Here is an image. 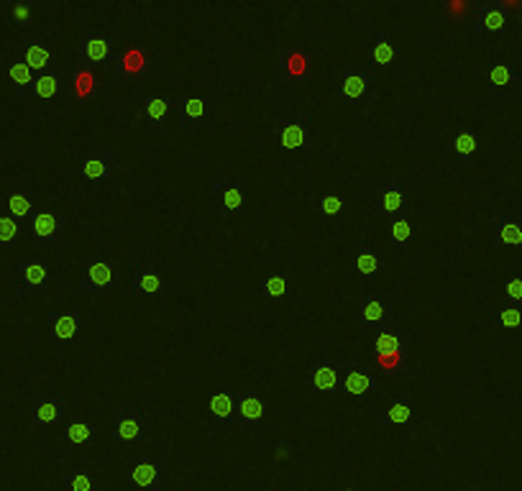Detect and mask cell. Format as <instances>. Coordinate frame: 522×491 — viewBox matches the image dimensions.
I'll use <instances>...</instances> for the list:
<instances>
[{
	"instance_id": "obj_52",
	"label": "cell",
	"mask_w": 522,
	"mask_h": 491,
	"mask_svg": "<svg viewBox=\"0 0 522 491\" xmlns=\"http://www.w3.org/2000/svg\"><path fill=\"white\" fill-rule=\"evenodd\" d=\"M520 456H522V450H520Z\"/></svg>"
},
{
	"instance_id": "obj_8",
	"label": "cell",
	"mask_w": 522,
	"mask_h": 491,
	"mask_svg": "<svg viewBox=\"0 0 522 491\" xmlns=\"http://www.w3.org/2000/svg\"><path fill=\"white\" fill-rule=\"evenodd\" d=\"M79 177L85 182H113L115 179V151L108 146L79 149Z\"/></svg>"
},
{
	"instance_id": "obj_25",
	"label": "cell",
	"mask_w": 522,
	"mask_h": 491,
	"mask_svg": "<svg viewBox=\"0 0 522 491\" xmlns=\"http://www.w3.org/2000/svg\"><path fill=\"white\" fill-rule=\"evenodd\" d=\"M490 228L494 246H522V213H491Z\"/></svg>"
},
{
	"instance_id": "obj_38",
	"label": "cell",
	"mask_w": 522,
	"mask_h": 491,
	"mask_svg": "<svg viewBox=\"0 0 522 491\" xmlns=\"http://www.w3.org/2000/svg\"><path fill=\"white\" fill-rule=\"evenodd\" d=\"M64 441L72 445H93L97 443V428L90 423H69L64 425Z\"/></svg>"
},
{
	"instance_id": "obj_48",
	"label": "cell",
	"mask_w": 522,
	"mask_h": 491,
	"mask_svg": "<svg viewBox=\"0 0 522 491\" xmlns=\"http://www.w3.org/2000/svg\"><path fill=\"white\" fill-rule=\"evenodd\" d=\"M463 491H484V489H463Z\"/></svg>"
},
{
	"instance_id": "obj_51",
	"label": "cell",
	"mask_w": 522,
	"mask_h": 491,
	"mask_svg": "<svg viewBox=\"0 0 522 491\" xmlns=\"http://www.w3.org/2000/svg\"><path fill=\"white\" fill-rule=\"evenodd\" d=\"M520 44H522V39H520Z\"/></svg>"
},
{
	"instance_id": "obj_28",
	"label": "cell",
	"mask_w": 522,
	"mask_h": 491,
	"mask_svg": "<svg viewBox=\"0 0 522 491\" xmlns=\"http://www.w3.org/2000/svg\"><path fill=\"white\" fill-rule=\"evenodd\" d=\"M207 413L213 428L236 425V392H213L207 402Z\"/></svg>"
},
{
	"instance_id": "obj_40",
	"label": "cell",
	"mask_w": 522,
	"mask_h": 491,
	"mask_svg": "<svg viewBox=\"0 0 522 491\" xmlns=\"http://www.w3.org/2000/svg\"><path fill=\"white\" fill-rule=\"evenodd\" d=\"M292 289H295V286H292L287 274H271L267 279H261V285H259L261 297H285Z\"/></svg>"
},
{
	"instance_id": "obj_12",
	"label": "cell",
	"mask_w": 522,
	"mask_h": 491,
	"mask_svg": "<svg viewBox=\"0 0 522 491\" xmlns=\"http://www.w3.org/2000/svg\"><path fill=\"white\" fill-rule=\"evenodd\" d=\"M33 246H64L67 243V218L62 213H33L29 225L23 228Z\"/></svg>"
},
{
	"instance_id": "obj_20",
	"label": "cell",
	"mask_w": 522,
	"mask_h": 491,
	"mask_svg": "<svg viewBox=\"0 0 522 491\" xmlns=\"http://www.w3.org/2000/svg\"><path fill=\"white\" fill-rule=\"evenodd\" d=\"M115 82H146L149 77V54L142 47H128L118 51V59L113 64Z\"/></svg>"
},
{
	"instance_id": "obj_45",
	"label": "cell",
	"mask_w": 522,
	"mask_h": 491,
	"mask_svg": "<svg viewBox=\"0 0 522 491\" xmlns=\"http://www.w3.org/2000/svg\"><path fill=\"white\" fill-rule=\"evenodd\" d=\"M507 292V305H522V279L520 277H515V279H509L505 286Z\"/></svg>"
},
{
	"instance_id": "obj_18",
	"label": "cell",
	"mask_w": 522,
	"mask_h": 491,
	"mask_svg": "<svg viewBox=\"0 0 522 491\" xmlns=\"http://www.w3.org/2000/svg\"><path fill=\"white\" fill-rule=\"evenodd\" d=\"M335 364H338V374H341V395L364 396L374 395L380 389L377 377L366 374L364 366L359 364L356 359H341Z\"/></svg>"
},
{
	"instance_id": "obj_15",
	"label": "cell",
	"mask_w": 522,
	"mask_h": 491,
	"mask_svg": "<svg viewBox=\"0 0 522 491\" xmlns=\"http://www.w3.org/2000/svg\"><path fill=\"white\" fill-rule=\"evenodd\" d=\"M128 292L139 297H157L167 292L164 271L154 261H133L128 269Z\"/></svg>"
},
{
	"instance_id": "obj_16",
	"label": "cell",
	"mask_w": 522,
	"mask_h": 491,
	"mask_svg": "<svg viewBox=\"0 0 522 491\" xmlns=\"http://www.w3.org/2000/svg\"><path fill=\"white\" fill-rule=\"evenodd\" d=\"M164 459H136L128 466V486L131 491H164Z\"/></svg>"
},
{
	"instance_id": "obj_11",
	"label": "cell",
	"mask_w": 522,
	"mask_h": 491,
	"mask_svg": "<svg viewBox=\"0 0 522 491\" xmlns=\"http://www.w3.org/2000/svg\"><path fill=\"white\" fill-rule=\"evenodd\" d=\"M49 271L47 261H18L14 269V282H16V297L26 300V297H47L49 295Z\"/></svg>"
},
{
	"instance_id": "obj_1",
	"label": "cell",
	"mask_w": 522,
	"mask_h": 491,
	"mask_svg": "<svg viewBox=\"0 0 522 491\" xmlns=\"http://www.w3.org/2000/svg\"><path fill=\"white\" fill-rule=\"evenodd\" d=\"M113 445L143 443L151 430V417L142 407H113Z\"/></svg>"
},
{
	"instance_id": "obj_31",
	"label": "cell",
	"mask_w": 522,
	"mask_h": 491,
	"mask_svg": "<svg viewBox=\"0 0 522 491\" xmlns=\"http://www.w3.org/2000/svg\"><path fill=\"white\" fill-rule=\"evenodd\" d=\"M512 82H522V67H520V64H512V62L491 64V69H490V95L494 97V100L505 97L507 90H509V85H512Z\"/></svg>"
},
{
	"instance_id": "obj_27",
	"label": "cell",
	"mask_w": 522,
	"mask_h": 491,
	"mask_svg": "<svg viewBox=\"0 0 522 491\" xmlns=\"http://www.w3.org/2000/svg\"><path fill=\"white\" fill-rule=\"evenodd\" d=\"M410 331L399 323H389L374 335V356L377 353H410Z\"/></svg>"
},
{
	"instance_id": "obj_49",
	"label": "cell",
	"mask_w": 522,
	"mask_h": 491,
	"mask_svg": "<svg viewBox=\"0 0 522 491\" xmlns=\"http://www.w3.org/2000/svg\"><path fill=\"white\" fill-rule=\"evenodd\" d=\"M520 23H522V14H520Z\"/></svg>"
},
{
	"instance_id": "obj_26",
	"label": "cell",
	"mask_w": 522,
	"mask_h": 491,
	"mask_svg": "<svg viewBox=\"0 0 522 491\" xmlns=\"http://www.w3.org/2000/svg\"><path fill=\"white\" fill-rule=\"evenodd\" d=\"M412 420V395L410 392H395L389 396V405L374 413V423L384 428H408Z\"/></svg>"
},
{
	"instance_id": "obj_19",
	"label": "cell",
	"mask_w": 522,
	"mask_h": 491,
	"mask_svg": "<svg viewBox=\"0 0 522 491\" xmlns=\"http://www.w3.org/2000/svg\"><path fill=\"white\" fill-rule=\"evenodd\" d=\"M509 29V5L505 0H479L476 3V33H507Z\"/></svg>"
},
{
	"instance_id": "obj_24",
	"label": "cell",
	"mask_w": 522,
	"mask_h": 491,
	"mask_svg": "<svg viewBox=\"0 0 522 491\" xmlns=\"http://www.w3.org/2000/svg\"><path fill=\"white\" fill-rule=\"evenodd\" d=\"M264 423V396L256 389L236 392V428L259 430Z\"/></svg>"
},
{
	"instance_id": "obj_35",
	"label": "cell",
	"mask_w": 522,
	"mask_h": 491,
	"mask_svg": "<svg viewBox=\"0 0 522 491\" xmlns=\"http://www.w3.org/2000/svg\"><path fill=\"white\" fill-rule=\"evenodd\" d=\"M490 328H507V331H520L522 328V305H507L490 313Z\"/></svg>"
},
{
	"instance_id": "obj_33",
	"label": "cell",
	"mask_w": 522,
	"mask_h": 491,
	"mask_svg": "<svg viewBox=\"0 0 522 491\" xmlns=\"http://www.w3.org/2000/svg\"><path fill=\"white\" fill-rule=\"evenodd\" d=\"M377 371L384 379H397V377H408L410 366H408V353H377Z\"/></svg>"
},
{
	"instance_id": "obj_41",
	"label": "cell",
	"mask_w": 522,
	"mask_h": 491,
	"mask_svg": "<svg viewBox=\"0 0 522 491\" xmlns=\"http://www.w3.org/2000/svg\"><path fill=\"white\" fill-rule=\"evenodd\" d=\"M474 154H476V133L472 128H463L459 136H456V164H459V167L472 164Z\"/></svg>"
},
{
	"instance_id": "obj_29",
	"label": "cell",
	"mask_w": 522,
	"mask_h": 491,
	"mask_svg": "<svg viewBox=\"0 0 522 491\" xmlns=\"http://www.w3.org/2000/svg\"><path fill=\"white\" fill-rule=\"evenodd\" d=\"M16 59L26 64L33 75L47 72L49 67L54 64L51 62V51H49V41L41 36V33H32V36H29V44H26V49L18 54Z\"/></svg>"
},
{
	"instance_id": "obj_43",
	"label": "cell",
	"mask_w": 522,
	"mask_h": 491,
	"mask_svg": "<svg viewBox=\"0 0 522 491\" xmlns=\"http://www.w3.org/2000/svg\"><path fill=\"white\" fill-rule=\"evenodd\" d=\"M97 478L93 474H85V471H78V474H64L62 491H97Z\"/></svg>"
},
{
	"instance_id": "obj_30",
	"label": "cell",
	"mask_w": 522,
	"mask_h": 491,
	"mask_svg": "<svg viewBox=\"0 0 522 491\" xmlns=\"http://www.w3.org/2000/svg\"><path fill=\"white\" fill-rule=\"evenodd\" d=\"M174 111V97H146L143 100V128L146 133H161L167 115Z\"/></svg>"
},
{
	"instance_id": "obj_44",
	"label": "cell",
	"mask_w": 522,
	"mask_h": 491,
	"mask_svg": "<svg viewBox=\"0 0 522 491\" xmlns=\"http://www.w3.org/2000/svg\"><path fill=\"white\" fill-rule=\"evenodd\" d=\"M18 231H21V225L11 221L5 213H0V249H14L18 241Z\"/></svg>"
},
{
	"instance_id": "obj_2",
	"label": "cell",
	"mask_w": 522,
	"mask_h": 491,
	"mask_svg": "<svg viewBox=\"0 0 522 491\" xmlns=\"http://www.w3.org/2000/svg\"><path fill=\"white\" fill-rule=\"evenodd\" d=\"M410 210V182L395 177V179H384L377 182L374 187V213L377 215H389L395 218H408Z\"/></svg>"
},
{
	"instance_id": "obj_32",
	"label": "cell",
	"mask_w": 522,
	"mask_h": 491,
	"mask_svg": "<svg viewBox=\"0 0 522 491\" xmlns=\"http://www.w3.org/2000/svg\"><path fill=\"white\" fill-rule=\"evenodd\" d=\"M0 213H5L11 221H16L21 228H26L33 218V203L26 195H3L0 197Z\"/></svg>"
},
{
	"instance_id": "obj_9",
	"label": "cell",
	"mask_w": 522,
	"mask_h": 491,
	"mask_svg": "<svg viewBox=\"0 0 522 491\" xmlns=\"http://www.w3.org/2000/svg\"><path fill=\"white\" fill-rule=\"evenodd\" d=\"M210 205H213V215L215 218H231V215L241 213L246 207V182L243 179L215 177Z\"/></svg>"
},
{
	"instance_id": "obj_3",
	"label": "cell",
	"mask_w": 522,
	"mask_h": 491,
	"mask_svg": "<svg viewBox=\"0 0 522 491\" xmlns=\"http://www.w3.org/2000/svg\"><path fill=\"white\" fill-rule=\"evenodd\" d=\"M79 44V62L90 69H113V64L118 59V41L111 33L97 32H82L78 36Z\"/></svg>"
},
{
	"instance_id": "obj_37",
	"label": "cell",
	"mask_w": 522,
	"mask_h": 491,
	"mask_svg": "<svg viewBox=\"0 0 522 491\" xmlns=\"http://www.w3.org/2000/svg\"><path fill=\"white\" fill-rule=\"evenodd\" d=\"M371 59H374V64L384 67V69L395 64V41H392V33H387V32L374 33Z\"/></svg>"
},
{
	"instance_id": "obj_34",
	"label": "cell",
	"mask_w": 522,
	"mask_h": 491,
	"mask_svg": "<svg viewBox=\"0 0 522 491\" xmlns=\"http://www.w3.org/2000/svg\"><path fill=\"white\" fill-rule=\"evenodd\" d=\"M0 79H3V82H14V87H16V95H18V93H26V90L32 87L36 75H33L26 64L18 62L16 59V62H8L0 67Z\"/></svg>"
},
{
	"instance_id": "obj_47",
	"label": "cell",
	"mask_w": 522,
	"mask_h": 491,
	"mask_svg": "<svg viewBox=\"0 0 522 491\" xmlns=\"http://www.w3.org/2000/svg\"><path fill=\"white\" fill-rule=\"evenodd\" d=\"M328 491H356V489H351V486H333V489Z\"/></svg>"
},
{
	"instance_id": "obj_4",
	"label": "cell",
	"mask_w": 522,
	"mask_h": 491,
	"mask_svg": "<svg viewBox=\"0 0 522 491\" xmlns=\"http://www.w3.org/2000/svg\"><path fill=\"white\" fill-rule=\"evenodd\" d=\"M395 295L392 292H364L359 297V315L356 323L362 331H380L384 325L395 323Z\"/></svg>"
},
{
	"instance_id": "obj_22",
	"label": "cell",
	"mask_w": 522,
	"mask_h": 491,
	"mask_svg": "<svg viewBox=\"0 0 522 491\" xmlns=\"http://www.w3.org/2000/svg\"><path fill=\"white\" fill-rule=\"evenodd\" d=\"M213 105H215L213 97H179V100H174L172 113H177V118H179V131L185 136H192L200 128V121L213 111Z\"/></svg>"
},
{
	"instance_id": "obj_23",
	"label": "cell",
	"mask_w": 522,
	"mask_h": 491,
	"mask_svg": "<svg viewBox=\"0 0 522 491\" xmlns=\"http://www.w3.org/2000/svg\"><path fill=\"white\" fill-rule=\"evenodd\" d=\"M97 72L82 62L67 67V103L72 100H93L97 97Z\"/></svg>"
},
{
	"instance_id": "obj_13",
	"label": "cell",
	"mask_w": 522,
	"mask_h": 491,
	"mask_svg": "<svg viewBox=\"0 0 522 491\" xmlns=\"http://www.w3.org/2000/svg\"><path fill=\"white\" fill-rule=\"evenodd\" d=\"M82 338L79 310H51L47 317V341L51 346H78Z\"/></svg>"
},
{
	"instance_id": "obj_39",
	"label": "cell",
	"mask_w": 522,
	"mask_h": 491,
	"mask_svg": "<svg viewBox=\"0 0 522 491\" xmlns=\"http://www.w3.org/2000/svg\"><path fill=\"white\" fill-rule=\"evenodd\" d=\"M310 207H313V213H317V215H338V213H343L346 200H343V195L328 192V195H317V197H313V200H310Z\"/></svg>"
},
{
	"instance_id": "obj_50",
	"label": "cell",
	"mask_w": 522,
	"mask_h": 491,
	"mask_svg": "<svg viewBox=\"0 0 522 491\" xmlns=\"http://www.w3.org/2000/svg\"><path fill=\"white\" fill-rule=\"evenodd\" d=\"M39 491H49V489H39Z\"/></svg>"
},
{
	"instance_id": "obj_10",
	"label": "cell",
	"mask_w": 522,
	"mask_h": 491,
	"mask_svg": "<svg viewBox=\"0 0 522 491\" xmlns=\"http://www.w3.org/2000/svg\"><path fill=\"white\" fill-rule=\"evenodd\" d=\"M115 286V267L111 261H82L79 267V286L78 292L82 297H105Z\"/></svg>"
},
{
	"instance_id": "obj_21",
	"label": "cell",
	"mask_w": 522,
	"mask_h": 491,
	"mask_svg": "<svg viewBox=\"0 0 522 491\" xmlns=\"http://www.w3.org/2000/svg\"><path fill=\"white\" fill-rule=\"evenodd\" d=\"M307 389L310 395H341V374L338 364L331 359H316L307 368Z\"/></svg>"
},
{
	"instance_id": "obj_36",
	"label": "cell",
	"mask_w": 522,
	"mask_h": 491,
	"mask_svg": "<svg viewBox=\"0 0 522 491\" xmlns=\"http://www.w3.org/2000/svg\"><path fill=\"white\" fill-rule=\"evenodd\" d=\"M356 271H359V279L369 282L377 277L380 271V254H377V246L374 243H364L362 251L356 256Z\"/></svg>"
},
{
	"instance_id": "obj_17",
	"label": "cell",
	"mask_w": 522,
	"mask_h": 491,
	"mask_svg": "<svg viewBox=\"0 0 522 491\" xmlns=\"http://www.w3.org/2000/svg\"><path fill=\"white\" fill-rule=\"evenodd\" d=\"M18 100H67V69L51 64L47 72L36 75L26 93H18Z\"/></svg>"
},
{
	"instance_id": "obj_6",
	"label": "cell",
	"mask_w": 522,
	"mask_h": 491,
	"mask_svg": "<svg viewBox=\"0 0 522 491\" xmlns=\"http://www.w3.org/2000/svg\"><path fill=\"white\" fill-rule=\"evenodd\" d=\"M277 143L292 151V149H310L313 143V121L307 113H277Z\"/></svg>"
},
{
	"instance_id": "obj_14",
	"label": "cell",
	"mask_w": 522,
	"mask_h": 491,
	"mask_svg": "<svg viewBox=\"0 0 522 491\" xmlns=\"http://www.w3.org/2000/svg\"><path fill=\"white\" fill-rule=\"evenodd\" d=\"M316 54L310 49H279L277 51V77L282 82L305 85L310 82Z\"/></svg>"
},
{
	"instance_id": "obj_7",
	"label": "cell",
	"mask_w": 522,
	"mask_h": 491,
	"mask_svg": "<svg viewBox=\"0 0 522 491\" xmlns=\"http://www.w3.org/2000/svg\"><path fill=\"white\" fill-rule=\"evenodd\" d=\"M67 417V396L57 389L51 392H36L32 396V428H64Z\"/></svg>"
},
{
	"instance_id": "obj_46",
	"label": "cell",
	"mask_w": 522,
	"mask_h": 491,
	"mask_svg": "<svg viewBox=\"0 0 522 491\" xmlns=\"http://www.w3.org/2000/svg\"><path fill=\"white\" fill-rule=\"evenodd\" d=\"M14 18H16L21 26H29V18H32V3H16V5H14Z\"/></svg>"
},
{
	"instance_id": "obj_5",
	"label": "cell",
	"mask_w": 522,
	"mask_h": 491,
	"mask_svg": "<svg viewBox=\"0 0 522 491\" xmlns=\"http://www.w3.org/2000/svg\"><path fill=\"white\" fill-rule=\"evenodd\" d=\"M341 93L348 100H364V103H377L380 90H377V69L371 64H348L341 72Z\"/></svg>"
},
{
	"instance_id": "obj_42",
	"label": "cell",
	"mask_w": 522,
	"mask_h": 491,
	"mask_svg": "<svg viewBox=\"0 0 522 491\" xmlns=\"http://www.w3.org/2000/svg\"><path fill=\"white\" fill-rule=\"evenodd\" d=\"M389 241L395 246L397 251H410V241H412V228L408 218H395L392 225H389Z\"/></svg>"
}]
</instances>
